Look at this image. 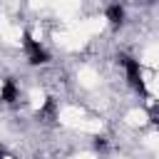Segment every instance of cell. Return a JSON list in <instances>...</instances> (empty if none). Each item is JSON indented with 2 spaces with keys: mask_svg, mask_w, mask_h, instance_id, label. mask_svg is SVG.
Instances as JSON below:
<instances>
[{
  "mask_svg": "<svg viewBox=\"0 0 159 159\" xmlns=\"http://www.w3.org/2000/svg\"><path fill=\"white\" fill-rule=\"evenodd\" d=\"M15 99H17V87H15L12 80H5L2 82V102L5 104H12Z\"/></svg>",
  "mask_w": 159,
  "mask_h": 159,
  "instance_id": "4",
  "label": "cell"
},
{
  "mask_svg": "<svg viewBox=\"0 0 159 159\" xmlns=\"http://www.w3.org/2000/svg\"><path fill=\"white\" fill-rule=\"evenodd\" d=\"M104 17H107V22H109L112 27H122V25H124V7H122L119 2H112V5H107Z\"/></svg>",
  "mask_w": 159,
  "mask_h": 159,
  "instance_id": "3",
  "label": "cell"
},
{
  "mask_svg": "<svg viewBox=\"0 0 159 159\" xmlns=\"http://www.w3.org/2000/svg\"><path fill=\"white\" fill-rule=\"evenodd\" d=\"M22 50H25V57H27L30 65H45V62H50L47 50H45V47L40 45V40H35L30 32L22 35Z\"/></svg>",
  "mask_w": 159,
  "mask_h": 159,
  "instance_id": "2",
  "label": "cell"
},
{
  "mask_svg": "<svg viewBox=\"0 0 159 159\" xmlns=\"http://www.w3.org/2000/svg\"><path fill=\"white\" fill-rule=\"evenodd\" d=\"M119 65L124 67V77H127L129 87L137 89L139 94H147V82H144V72H142L139 60H134V57H129V55H122V57H119Z\"/></svg>",
  "mask_w": 159,
  "mask_h": 159,
  "instance_id": "1",
  "label": "cell"
},
{
  "mask_svg": "<svg viewBox=\"0 0 159 159\" xmlns=\"http://www.w3.org/2000/svg\"><path fill=\"white\" fill-rule=\"evenodd\" d=\"M55 112H57V104H55V99H47V102H45V107H42L37 114H40V117H47V119H52V117H55Z\"/></svg>",
  "mask_w": 159,
  "mask_h": 159,
  "instance_id": "5",
  "label": "cell"
},
{
  "mask_svg": "<svg viewBox=\"0 0 159 159\" xmlns=\"http://www.w3.org/2000/svg\"><path fill=\"white\" fill-rule=\"evenodd\" d=\"M149 119L159 127V102H154V104H152V109H149Z\"/></svg>",
  "mask_w": 159,
  "mask_h": 159,
  "instance_id": "6",
  "label": "cell"
}]
</instances>
